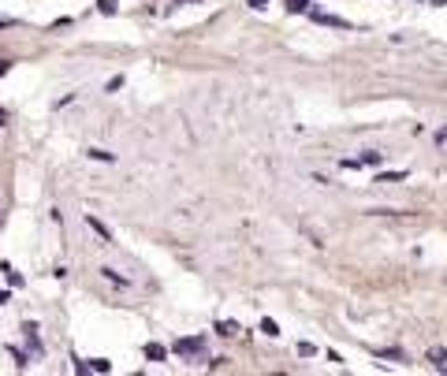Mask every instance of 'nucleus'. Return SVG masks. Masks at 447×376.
<instances>
[{
    "mask_svg": "<svg viewBox=\"0 0 447 376\" xmlns=\"http://www.w3.org/2000/svg\"><path fill=\"white\" fill-rule=\"evenodd\" d=\"M4 26H12V19H4V15H0V30H4Z\"/></svg>",
    "mask_w": 447,
    "mask_h": 376,
    "instance_id": "nucleus-20",
    "label": "nucleus"
},
{
    "mask_svg": "<svg viewBox=\"0 0 447 376\" xmlns=\"http://www.w3.org/2000/svg\"><path fill=\"white\" fill-rule=\"evenodd\" d=\"M86 228H90V231H97L105 242H112V231H108V228H105V224L97 220V217H86Z\"/></svg>",
    "mask_w": 447,
    "mask_h": 376,
    "instance_id": "nucleus-3",
    "label": "nucleus"
},
{
    "mask_svg": "<svg viewBox=\"0 0 447 376\" xmlns=\"http://www.w3.org/2000/svg\"><path fill=\"white\" fill-rule=\"evenodd\" d=\"M97 8H101V15H116V0H101Z\"/></svg>",
    "mask_w": 447,
    "mask_h": 376,
    "instance_id": "nucleus-16",
    "label": "nucleus"
},
{
    "mask_svg": "<svg viewBox=\"0 0 447 376\" xmlns=\"http://www.w3.org/2000/svg\"><path fill=\"white\" fill-rule=\"evenodd\" d=\"M86 157H90V160H105V164H112V153H105V149H86Z\"/></svg>",
    "mask_w": 447,
    "mask_h": 376,
    "instance_id": "nucleus-11",
    "label": "nucleus"
},
{
    "mask_svg": "<svg viewBox=\"0 0 447 376\" xmlns=\"http://www.w3.org/2000/svg\"><path fill=\"white\" fill-rule=\"evenodd\" d=\"M399 179H407V171H380V175H377V182H399Z\"/></svg>",
    "mask_w": 447,
    "mask_h": 376,
    "instance_id": "nucleus-8",
    "label": "nucleus"
},
{
    "mask_svg": "<svg viewBox=\"0 0 447 376\" xmlns=\"http://www.w3.org/2000/svg\"><path fill=\"white\" fill-rule=\"evenodd\" d=\"M380 160H384V157H380L377 149H365V153L358 157V164H380Z\"/></svg>",
    "mask_w": 447,
    "mask_h": 376,
    "instance_id": "nucleus-10",
    "label": "nucleus"
},
{
    "mask_svg": "<svg viewBox=\"0 0 447 376\" xmlns=\"http://www.w3.org/2000/svg\"><path fill=\"white\" fill-rule=\"evenodd\" d=\"M108 93H116V90H123V75H112V79H108V86H105Z\"/></svg>",
    "mask_w": 447,
    "mask_h": 376,
    "instance_id": "nucleus-14",
    "label": "nucleus"
},
{
    "mask_svg": "<svg viewBox=\"0 0 447 376\" xmlns=\"http://www.w3.org/2000/svg\"><path fill=\"white\" fill-rule=\"evenodd\" d=\"M287 12H291V15H302V12H310V0H287Z\"/></svg>",
    "mask_w": 447,
    "mask_h": 376,
    "instance_id": "nucleus-9",
    "label": "nucleus"
},
{
    "mask_svg": "<svg viewBox=\"0 0 447 376\" xmlns=\"http://www.w3.org/2000/svg\"><path fill=\"white\" fill-rule=\"evenodd\" d=\"M429 361L436 365V369H440V365H447V350H444V347H432V350H429Z\"/></svg>",
    "mask_w": 447,
    "mask_h": 376,
    "instance_id": "nucleus-6",
    "label": "nucleus"
},
{
    "mask_svg": "<svg viewBox=\"0 0 447 376\" xmlns=\"http://www.w3.org/2000/svg\"><path fill=\"white\" fill-rule=\"evenodd\" d=\"M101 276L108 279V283H116V287H130V279H127V276H119L116 268H101Z\"/></svg>",
    "mask_w": 447,
    "mask_h": 376,
    "instance_id": "nucleus-5",
    "label": "nucleus"
},
{
    "mask_svg": "<svg viewBox=\"0 0 447 376\" xmlns=\"http://www.w3.org/2000/svg\"><path fill=\"white\" fill-rule=\"evenodd\" d=\"M313 19H317V23H324V26H340V30H351V23H347V19H340V15H324V12H313Z\"/></svg>",
    "mask_w": 447,
    "mask_h": 376,
    "instance_id": "nucleus-2",
    "label": "nucleus"
},
{
    "mask_svg": "<svg viewBox=\"0 0 447 376\" xmlns=\"http://www.w3.org/2000/svg\"><path fill=\"white\" fill-rule=\"evenodd\" d=\"M146 358H149V361H165L168 350L160 347V343H146Z\"/></svg>",
    "mask_w": 447,
    "mask_h": 376,
    "instance_id": "nucleus-4",
    "label": "nucleus"
},
{
    "mask_svg": "<svg viewBox=\"0 0 447 376\" xmlns=\"http://www.w3.org/2000/svg\"><path fill=\"white\" fill-rule=\"evenodd\" d=\"M250 8L254 12H268V0H250Z\"/></svg>",
    "mask_w": 447,
    "mask_h": 376,
    "instance_id": "nucleus-18",
    "label": "nucleus"
},
{
    "mask_svg": "<svg viewBox=\"0 0 447 376\" xmlns=\"http://www.w3.org/2000/svg\"><path fill=\"white\" fill-rule=\"evenodd\" d=\"M172 350H176V354H202V350H205V339H202V336H194V339H179Z\"/></svg>",
    "mask_w": 447,
    "mask_h": 376,
    "instance_id": "nucleus-1",
    "label": "nucleus"
},
{
    "mask_svg": "<svg viewBox=\"0 0 447 376\" xmlns=\"http://www.w3.org/2000/svg\"><path fill=\"white\" fill-rule=\"evenodd\" d=\"M86 369H93V373H112V361H105V358H93Z\"/></svg>",
    "mask_w": 447,
    "mask_h": 376,
    "instance_id": "nucleus-12",
    "label": "nucleus"
},
{
    "mask_svg": "<svg viewBox=\"0 0 447 376\" xmlns=\"http://www.w3.org/2000/svg\"><path fill=\"white\" fill-rule=\"evenodd\" d=\"M436 146L447 149V127H440V131H436Z\"/></svg>",
    "mask_w": 447,
    "mask_h": 376,
    "instance_id": "nucleus-17",
    "label": "nucleus"
},
{
    "mask_svg": "<svg viewBox=\"0 0 447 376\" xmlns=\"http://www.w3.org/2000/svg\"><path fill=\"white\" fill-rule=\"evenodd\" d=\"M8 68H12V63H8V60H0V79L8 75Z\"/></svg>",
    "mask_w": 447,
    "mask_h": 376,
    "instance_id": "nucleus-19",
    "label": "nucleus"
},
{
    "mask_svg": "<svg viewBox=\"0 0 447 376\" xmlns=\"http://www.w3.org/2000/svg\"><path fill=\"white\" fill-rule=\"evenodd\" d=\"M4 123H8V112H4V109H0V127H4Z\"/></svg>",
    "mask_w": 447,
    "mask_h": 376,
    "instance_id": "nucleus-21",
    "label": "nucleus"
},
{
    "mask_svg": "<svg viewBox=\"0 0 447 376\" xmlns=\"http://www.w3.org/2000/svg\"><path fill=\"white\" fill-rule=\"evenodd\" d=\"M216 331H220V336H235L238 324H232V320H220V324H216Z\"/></svg>",
    "mask_w": 447,
    "mask_h": 376,
    "instance_id": "nucleus-13",
    "label": "nucleus"
},
{
    "mask_svg": "<svg viewBox=\"0 0 447 376\" xmlns=\"http://www.w3.org/2000/svg\"><path fill=\"white\" fill-rule=\"evenodd\" d=\"M261 331H265L268 339H276V336H280V324H276L272 317H265V320H261Z\"/></svg>",
    "mask_w": 447,
    "mask_h": 376,
    "instance_id": "nucleus-7",
    "label": "nucleus"
},
{
    "mask_svg": "<svg viewBox=\"0 0 447 376\" xmlns=\"http://www.w3.org/2000/svg\"><path fill=\"white\" fill-rule=\"evenodd\" d=\"M179 4H198V0H179Z\"/></svg>",
    "mask_w": 447,
    "mask_h": 376,
    "instance_id": "nucleus-22",
    "label": "nucleus"
},
{
    "mask_svg": "<svg viewBox=\"0 0 447 376\" xmlns=\"http://www.w3.org/2000/svg\"><path fill=\"white\" fill-rule=\"evenodd\" d=\"M298 354H302V358H313V354H317V347H313V343H298Z\"/></svg>",
    "mask_w": 447,
    "mask_h": 376,
    "instance_id": "nucleus-15",
    "label": "nucleus"
}]
</instances>
